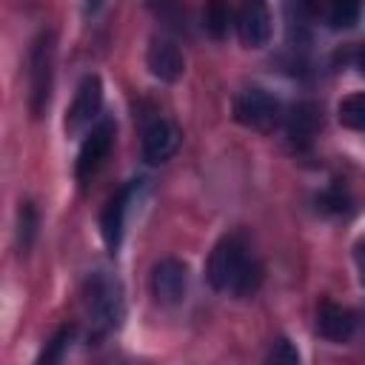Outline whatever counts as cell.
<instances>
[{"label": "cell", "mask_w": 365, "mask_h": 365, "mask_svg": "<svg viewBox=\"0 0 365 365\" xmlns=\"http://www.w3.org/2000/svg\"><path fill=\"white\" fill-rule=\"evenodd\" d=\"M37 237V208L31 202H20V211H17V242L23 251L31 248Z\"/></svg>", "instance_id": "obj_15"}, {"label": "cell", "mask_w": 365, "mask_h": 365, "mask_svg": "<svg viewBox=\"0 0 365 365\" xmlns=\"http://www.w3.org/2000/svg\"><path fill=\"white\" fill-rule=\"evenodd\" d=\"M356 328V317L351 308H342L336 302H322L317 311V331L319 336L331 342H348Z\"/></svg>", "instance_id": "obj_12"}, {"label": "cell", "mask_w": 365, "mask_h": 365, "mask_svg": "<svg viewBox=\"0 0 365 365\" xmlns=\"http://www.w3.org/2000/svg\"><path fill=\"white\" fill-rule=\"evenodd\" d=\"M234 23L240 40L248 48H262L271 37V9L265 0H240Z\"/></svg>", "instance_id": "obj_5"}, {"label": "cell", "mask_w": 365, "mask_h": 365, "mask_svg": "<svg viewBox=\"0 0 365 365\" xmlns=\"http://www.w3.org/2000/svg\"><path fill=\"white\" fill-rule=\"evenodd\" d=\"M205 277L217 291L248 297L262 282V265L240 237H222L208 257Z\"/></svg>", "instance_id": "obj_1"}, {"label": "cell", "mask_w": 365, "mask_h": 365, "mask_svg": "<svg viewBox=\"0 0 365 365\" xmlns=\"http://www.w3.org/2000/svg\"><path fill=\"white\" fill-rule=\"evenodd\" d=\"M86 305H88V314L91 319L103 328V331H111L123 322L125 317V299H123V288L120 282L106 274V271H97L88 277L86 282Z\"/></svg>", "instance_id": "obj_2"}, {"label": "cell", "mask_w": 365, "mask_h": 365, "mask_svg": "<svg viewBox=\"0 0 365 365\" xmlns=\"http://www.w3.org/2000/svg\"><path fill=\"white\" fill-rule=\"evenodd\" d=\"M356 268H359V277H362V285H365V240L356 245Z\"/></svg>", "instance_id": "obj_20"}, {"label": "cell", "mask_w": 365, "mask_h": 365, "mask_svg": "<svg viewBox=\"0 0 365 365\" xmlns=\"http://www.w3.org/2000/svg\"><path fill=\"white\" fill-rule=\"evenodd\" d=\"M137 188H140V180H131L128 185H123V188L108 200V205H106V211H103V217H100V234H103V240H106V245H108L111 251H117L120 242H123L125 211H128V202H131V197H134Z\"/></svg>", "instance_id": "obj_10"}, {"label": "cell", "mask_w": 365, "mask_h": 365, "mask_svg": "<svg viewBox=\"0 0 365 365\" xmlns=\"http://www.w3.org/2000/svg\"><path fill=\"white\" fill-rule=\"evenodd\" d=\"M234 117L245 128L271 131L282 120V106H279V100L274 94L262 91V88H245L234 100Z\"/></svg>", "instance_id": "obj_4"}, {"label": "cell", "mask_w": 365, "mask_h": 365, "mask_svg": "<svg viewBox=\"0 0 365 365\" xmlns=\"http://www.w3.org/2000/svg\"><path fill=\"white\" fill-rule=\"evenodd\" d=\"M339 123L354 131H365V94H351L339 103Z\"/></svg>", "instance_id": "obj_14"}, {"label": "cell", "mask_w": 365, "mask_h": 365, "mask_svg": "<svg viewBox=\"0 0 365 365\" xmlns=\"http://www.w3.org/2000/svg\"><path fill=\"white\" fill-rule=\"evenodd\" d=\"M71 336H74V328L71 325H66V328H60L48 342H46V348H43V354H40V362H57L60 356H63V351L68 348V342H71Z\"/></svg>", "instance_id": "obj_17"}, {"label": "cell", "mask_w": 365, "mask_h": 365, "mask_svg": "<svg viewBox=\"0 0 365 365\" xmlns=\"http://www.w3.org/2000/svg\"><path fill=\"white\" fill-rule=\"evenodd\" d=\"M228 20H231L228 3H225V0H208V6H205V29H208V34L217 37V40L225 37Z\"/></svg>", "instance_id": "obj_16"}, {"label": "cell", "mask_w": 365, "mask_h": 365, "mask_svg": "<svg viewBox=\"0 0 365 365\" xmlns=\"http://www.w3.org/2000/svg\"><path fill=\"white\" fill-rule=\"evenodd\" d=\"M100 108H103V83H100L97 74H88L77 86L74 103H71V108L66 114V131L68 134H80L86 125H91L97 120Z\"/></svg>", "instance_id": "obj_6"}, {"label": "cell", "mask_w": 365, "mask_h": 365, "mask_svg": "<svg viewBox=\"0 0 365 365\" xmlns=\"http://www.w3.org/2000/svg\"><path fill=\"white\" fill-rule=\"evenodd\" d=\"M356 66H359V71H365V48L356 54Z\"/></svg>", "instance_id": "obj_21"}, {"label": "cell", "mask_w": 365, "mask_h": 365, "mask_svg": "<svg viewBox=\"0 0 365 365\" xmlns=\"http://www.w3.org/2000/svg\"><path fill=\"white\" fill-rule=\"evenodd\" d=\"M285 128H288L291 143H297V148H308L311 140H314V134H317V128H319V114H317V108H314L311 103L294 106L291 114H288V125H285Z\"/></svg>", "instance_id": "obj_13"}, {"label": "cell", "mask_w": 365, "mask_h": 365, "mask_svg": "<svg viewBox=\"0 0 365 365\" xmlns=\"http://www.w3.org/2000/svg\"><path fill=\"white\" fill-rule=\"evenodd\" d=\"M145 63H148L151 74L165 80V83H174L185 68V57H182L180 46L168 37H154L151 40V46L145 51Z\"/></svg>", "instance_id": "obj_11"}, {"label": "cell", "mask_w": 365, "mask_h": 365, "mask_svg": "<svg viewBox=\"0 0 365 365\" xmlns=\"http://www.w3.org/2000/svg\"><path fill=\"white\" fill-rule=\"evenodd\" d=\"M180 140H182V134L171 120H163V117L151 120L143 131V157H145V163L157 165V163L171 160L180 148Z\"/></svg>", "instance_id": "obj_9"}, {"label": "cell", "mask_w": 365, "mask_h": 365, "mask_svg": "<svg viewBox=\"0 0 365 365\" xmlns=\"http://www.w3.org/2000/svg\"><path fill=\"white\" fill-rule=\"evenodd\" d=\"M185 285H188V268L182 259L177 257H165L154 265L151 271V294L157 302L163 305H177L185 297Z\"/></svg>", "instance_id": "obj_8"}, {"label": "cell", "mask_w": 365, "mask_h": 365, "mask_svg": "<svg viewBox=\"0 0 365 365\" xmlns=\"http://www.w3.org/2000/svg\"><path fill=\"white\" fill-rule=\"evenodd\" d=\"M114 131H117L114 120H100V125H94L86 134V140L80 145V154H77V180L80 182H86L103 165V160L108 157L111 143H114Z\"/></svg>", "instance_id": "obj_7"}, {"label": "cell", "mask_w": 365, "mask_h": 365, "mask_svg": "<svg viewBox=\"0 0 365 365\" xmlns=\"http://www.w3.org/2000/svg\"><path fill=\"white\" fill-rule=\"evenodd\" d=\"M54 66V37L40 31L29 54V108L34 117H43L51 97V68Z\"/></svg>", "instance_id": "obj_3"}, {"label": "cell", "mask_w": 365, "mask_h": 365, "mask_svg": "<svg viewBox=\"0 0 365 365\" xmlns=\"http://www.w3.org/2000/svg\"><path fill=\"white\" fill-rule=\"evenodd\" d=\"M100 6V0H91V9H97Z\"/></svg>", "instance_id": "obj_22"}, {"label": "cell", "mask_w": 365, "mask_h": 365, "mask_svg": "<svg viewBox=\"0 0 365 365\" xmlns=\"http://www.w3.org/2000/svg\"><path fill=\"white\" fill-rule=\"evenodd\" d=\"M268 359H271V362L294 365V362H299V354H297V348H294L288 339H277L274 348H271V354H268Z\"/></svg>", "instance_id": "obj_19"}, {"label": "cell", "mask_w": 365, "mask_h": 365, "mask_svg": "<svg viewBox=\"0 0 365 365\" xmlns=\"http://www.w3.org/2000/svg\"><path fill=\"white\" fill-rule=\"evenodd\" d=\"M359 0H331V23L334 26H354L359 17Z\"/></svg>", "instance_id": "obj_18"}]
</instances>
